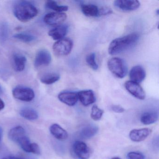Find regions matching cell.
<instances>
[{
	"mask_svg": "<svg viewBox=\"0 0 159 159\" xmlns=\"http://www.w3.org/2000/svg\"><path fill=\"white\" fill-rule=\"evenodd\" d=\"M139 39V35L132 33L121 38L113 40L108 48V53L111 55L120 53L136 44Z\"/></svg>",
	"mask_w": 159,
	"mask_h": 159,
	"instance_id": "1",
	"label": "cell"
},
{
	"mask_svg": "<svg viewBox=\"0 0 159 159\" xmlns=\"http://www.w3.org/2000/svg\"><path fill=\"white\" fill-rule=\"evenodd\" d=\"M13 12L16 18L22 22H28L37 16L39 13L37 8L27 1H20L16 3Z\"/></svg>",
	"mask_w": 159,
	"mask_h": 159,
	"instance_id": "2",
	"label": "cell"
},
{
	"mask_svg": "<svg viewBox=\"0 0 159 159\" xmlns=\"http://www.w3.org/2000/svg\"><path fill=\"white\" fill-rule=\"evenodd\" d=\"M108 67L117 78L123 79L127 75L128 68L125 61L119 57H112L108 61Z\"/></svg>",
	"mask_w": 159,
	"mask_h": 159,
	"instance_id": "3",
	"label": "cell"
},
{
	"mask_svg": "<svg viewBox=\"0 0 159 159\" xmlns=\"http://www.w3.org/2000/svg\"><path fill=\"white\" fill-rule=\"evenodd\" d=\"M73 47V42L69 39H63L55 43L53 46L54 53L57 56L69 54Z\"/></svg>",
	"mask_w": 159,
	"mask_h": 159,
	"instance_id": "4",
	"label": "cell"
},
{
	"mask_svg": "<svg viewBox=\"0 0 159 159\" xmlns=\"http://www.w3.org/2000/svg\"><path fill=\"white\" fill-rule=\"evenodd\" d=\"M72 149L74 157L78 159H88L91 156V149L83 141H75L73 143Z\"/></svg>",
	"mask_w": 159,
	"mask_h": 159,
	"instance_id": "5",
	"label": "cell"
},
{
	"mask_svg": "<svg viewBox=\"0 0 159 159\" xmlns=\"http://www.w3.org/2000/svg\"><path fill=\"white\" fill-rule=\"evenodd\" d=\"M14 97L18 100L25 102H30L35 98L34 91L29 87L18 86L12 91Z\"/></svg>",
	"mask_w": 159,
	"mask_h": 159,
	"instance_id": "6",
	"label": "cell"
},
{
	"mask_svg": "<svg viewBox=\"0 0 159 159\" xmlns=\"http://www.w3.org/2000/svg\"><path fill=\"white\" fill-rule=\"evenodd\" d=\"M67 15L64 12H52L47 14L43 18L45 24L51 26L60 25L66 21Z\"/></svg>",
	"mask_w": 159,
	"mask_h": 159,
	"instance_id": "7",
	"label": "cell"
},
{
	"mask_svg": "<svg viewBox=\"0 0 159 159\" xmlns=\"http://www.w3.org/2000/svg\"><path fill=\"white\" fill-rule=\"evenodd\" d=\"M125 87L133 96L140 100H143L146 97V94L143 88L139 84L132 81H128L125 84Z\"/></svg>",
	"mask_w": 159,
	"mask_h": 159,
	"instance_id": "8",
	"label": "cell"
},
{
	"mask_svg": "<svg viewBox=\"0 0 159 159\" xmlns=\"http://www.w3.org/2000/svg\"><path fill=\"white\" fill-rule=\"evenodd\" d=\"M52 61V56L49 51L45 49L39 50L37 52L34 60V66L36 68L45 66L50 65Z\"/></svg>",
	"mask_w": 159,
	"mask_h": 159,
	"instance_id": "9",
	"label": "cell"
},
{
	"mask_svg": "<svg viewBox=\"0 0 159 159\" xmlns=\"http://www.w3.org/2000/svg\"><path fill=\"white\" fill-rule=\"evenodd\" d=\"M114 6L119 10L125 11H135L140 6V2L136 0H117L114 2Z\"/></svg>",
	"mask_w": 159,
	"mask_h": 159,
	"instance_id": "10",
	"label": "cell"
},
{
	"mask_svg": "<svg viewBox=\"0 0 159 159\" xmlns=\"http://www.w3.org/2000/svg\"><path fill=\"white\" fill-rule=\"evenodd\" d=\"M151 132L152 130L148 128L134 129L129 133V138L134 142H140L146 139Z\"/></svg>",
	"mask_w": 159,
	"mask_h": 159,
	"instance_id": "11",
	"label": "cell"
},
{
	"mask_svg": "<svg viewBox=\"0 0 159 159\" xmlns=\"http://www.w3.org/2000/svg\"><path fill=\"white\" fill-rule=\"evenodd\" d=\"M78 99L85 107L89 106L94 103L96 101L94 93L92 90H83L77 93Z\"/></svg>",
	"mask_w": 159,
	"mask_h": 159,
	"instance_id": "12",
	"label": "cell"
},
{
	"mask_svg": "<svg viewBox=\"0 0 159 159\" xmlns=\"http://www.w3.org/2000/svg\"><path fill=\"white\" fill-rule=\"evenodd\" d=\"M26 137L25 130L21 126L12 128L8 134L9 139L18 144Z\"/></svg>",
	"mask_w": 159,
	"mask_h": 159,
	"instance_id": "13",
	"label": "cell"
},
{
	"mask_svg": "<svg viewBox=\"0 0 159 159\" xmlns=\"http://www.w3.org/2000/svg\"><path fill=\"white\" fill-rule=\"evenodd\" d=\"M146 73L143 67L136 66L133 67L130 70L129 77L132 81L139 84L144 80Z\"/></svg>",
	"mask_w": 159,
	"mask_h": 159,
	"instance_id": "14",
	"label": "cell"
},
{
	"mask_svg": "<svg viewBox=\"0 0 159 159\" xmlns=\"http://www.w3.org/2000/svg\"><path fill=\"white\" fill-rule=\"evenodd\" d=\"M58 98L62 103L69 106H73L78 102V97L77 93L71 92H64L60 93Z\"/></svg>",
	"mask_w": 159,
	"mask_h": 159,
	"instance_id": "15",
	"label": "cell"
},
{
	"mask_svg": "<svg viewBox=\"0 0 159 159\" xmlns=\"http://www.w3.org/2000/svg\"><path fill=\"white\" fill-rule=\"evenodd\" d=\"M68 31V26L66 25L57 26L50 30L48 35L55 40H59L63 39Z\"/></svg>",
	"mask_w": 159,
	"mask_h": 159,
	"instance_id": "16",
	"label": "cell"
},
{
	"mask_svg": "<svg viewBox=\"0 0 159 159\" xmlns=\"http://www.w3.org/2000/svg\"><path fill=\"white\" fill-rule=\"evenodd\" d=\"M50 131L55 138L59 140H66L68 137L67 131L57 124L52 125L50 126Z\"/></svg>",
	"mask_w": 159,
	"mask_h": 159,
	"instance_id": "17",
	"label": "cell"
},
{
	"mask_svg": "<svg viewBox=\"0 0 159 159\" xmlns=\"http://www.w3.org/2000/svg\"><path fill=\"white\" fill-rule=\"evenodd\" d=\"M27 59L21 54L15 53L13 56V63L15 70L17 72L23 71L25 67Z\"/></svg>",
	"mask_w": 159,
	"mask_h": 159,
	"instance_id": "18",
	"label": "cell"
},
{
	"mask_svg": "<svg viewBox=\"0 0 159 159\" xmlns=\"http://www.w3.org/2000/svg\"><path fill=\"white\" fill-rule=\"evenodd\" d=\"M98 131V127L96 125H87L81 130L80 136L83 139H89L95 135Z\"/></svg>",
	"mask_w": 159,
	"mask_h": 159,
	"instance_id": "19",
	"label": "cell"
},
{
	"mask_svg": "<svg viewBox=\"0 0 159 159\" xmlns=\"http://www.w3.org/2000/svg\"><path fill=\"white\" fill-rule=\"evenodd\" d=\"M158 113L156 111H147L141 115L140 120L142 123L148 125L156 122L158 120Z\"/></svg>",
	"mask_w": 159,
	"mask_h": 159,
	"instance_id": "20",
	"label": "cell"
},
{
	"mask_svg": "<svg viewBox=\"0 0 159 159\" xmlns=\"http://www.w3.org/2000/svg\"><path fill=\"white\" fill-rule=\"evenodd\" d=\"M81 10L85 16L95 17L98 15V8L93 4H84L82 5Z\"/></svg>",
	"mask_w": 159,
	"mask_h": 159,
	"instance_id": "21",
	"label": "cell"
},
{
	"mask_svg": "<svg viewBox=\"0 0 159 159\" xmlns=\"http://www.w3.org/2000/svg\"><path fill=\"white\" fill-rule=\"evenodd\" d=\"M20 114L22 117L29 120H34L39 118L37 111L31 108L23 109L20 111Z\"/></svg>",
	"mask_w": 159,
	"mask_h": 159,
	"instance_id": "22",
	"label": "cell"
},
{
	"mask_svg": "<svg viewBox=\"0 0 159 159\" xmlns=\"http://www.w3.org/2000/svg\"><path fill=\"white\" fill-rule=\"evenodd\" d=\"M60 77L56 73H48L43 75L40 78L41 82L46 84H51L59 80Z\"/></svg>",
	"mask_w": 159,
	"mask_h": 159,
	"instance_id": "23",
	"label": "cell"
},
{
	"mask_svg": "<svg viewBox=\"0 0 159 159\" xmlns=\"http://www.w3.org/2000/svg\"><path fill=\"white\" fill-rule=\"evenodd\" d=\"M46 6L48 9L55 11L56 12H63L68 10V7L64 5H59L53 1H48L46 2Z\"/></svg>",
	"mask_w": 159,
	"mask_h": 159,
	"instance_id": "24",
	"label": "cell"
},
{
	"mask_svg": "<svg viewBox=\"0 0 159 159\" xmlns=\"http://www.w3.org/2000/svg\"><path fill=\"white\" fill-rule=\"evenodd\" d=\"M14 38L24 43H30L36 39V37L29 33H20L15 34Z\"/></svg>",
	"mask_w": 159,
	"mask_h": 159,
	"instance_id": "25",
	"label": "cell"
},
{
	"mask_svg": "<svg viewBox=\"0 0 159 159\" xmlns=\"http://www.w3.org/2000/svg\"><path fill=\"white\" fill-rule=\"evenodd\" d=\"M104 111L98 107L97 106H93L91 113V117L95 121L99 120L103 116Z\"/></svg>",
	"mask_w": 159,
	"mask_h": 159,
	"instance_id": "26",
	"label": "cell"
},
{
	"mask_svg": "<svg viewBox=\"0 0 159 159\" xmlns=\"http://www.w3.org/2000/svg\"><path fill=\"white\" fill-rule=\"evenodd\" d=\"M96 56L94 53H92L88 55L86 57V61L88 65L93 70H97L98 65L97 64L95 60Z\"/></svg>",
	"mask_w": 159,
	"mask_h": 159,
	"instance_id": "27",
	"label": "cell"
},
{
	"mask_svg": "<svg viewBox=\"0 0 159 159\" xmlns=\"http://www.w3.org/2000/svg\"><path fill=\"white\" fill-rule=\"evenodd\" d=\"M128 159H145V156L140 152H131L127 154Z\"/></svg>",
	"mask_w": 159,
	"mask_h": 159,
	"instance_id": "28",
	"label": "cell"
},
{
	"mask_svg": "<svg viewBox=\"0 0 159 159\" xmlns=\"http://www.w3.org/2000/svg\"><path fill=\"white\" fill-rule=\"evenodd\" d=\"M113 11L111 8L107 7H102L98 8V16H103L111 14Z\"/></svg>",
	"mask_w": 159,
	"mask_h": 159,
	"instance_id": "29",
	"label": "cell"
},
{
	"mask_svg": "<svg viewBox=\"0 0 159 159\" xmlns=\"http://www.w3.org/2000/svg\"><path fill=\"white\" fill-rule=\"evenodd\" d=\"M8 28L5 25H3L0 27V37L2 39H5L7 38L8 35Z\"/></svg>",
	"mask_w": 159,
	"mask_h": 159,
	"instance_id": "30",
	"label": "cell"
},
{
	"mask_svg": "<svg viewBox=\"0 0 159 159\" xmlns=\"http://www.w3.org/2000/svg\"><path fill=\"white\" fill-rule=\"evenodd\" d=\"M30 152L37 155L40 154V149L38 144L36 143H31Z\"/></svg>",
	"mask_w": 159,
	"mask_h": 159,
	"instance_id": "31",
	"label": "cell"
},
{
	"mask_svg": "<svg viewBox=\"0 0 159 159\" xmlns=\"http://www.w3.org/2000/svg\"><path fill=\"white\" fill-rule=\"evenodd\" d=\"M111 110L117 113H123L125 111V109L120 105H113L111 107Z\"/></svg>",
	"mask_w": 159,
	"mask_h": 159,
	"instance_id": "32",
	"label": "cell"
},
{
	"mask_svg": "<svg viewBox=\"0 0 159 159\" xmlns=\"http://www.w3.org/2000/svg\"><path fill=\"white\" fill-rule=\"evenodd\" d=\"M5 107V104L2 99L0 98V111L3 109Z\"/></svg>",
	"mask_w": 159,
	"mask_h": 159,
	"instance_id": "33",
	"label": "cell"
},
{
	"mask_svg": "<svg viewBox=\"0 0 159 159\" xmlns=\"http://www.w3.org/2000/svg\"><path fill=\"white\" fill-rule=\"evenodd\" d=\"M2 136H3V130H2V128L0 126V142H1Z\"/></svg>",
	"mask_w": 159,
	"mask_h": 159,
	"instance_id": "34",
	"label": "cell"
},
{
	"mask_svg": "<svg viewBox=\"0 0 159 159\" xmlns=\"http://www.w3.org/2000/svg\"><path fill=\"white\" fill-rule=\"evenodd\" d=\"M9 159H24L22 158H18V157H15V156H10L8 158Z\"/></svg>",
	"mask_w": 159,
	"mask_h": 159,
	"instance_id": "35",
	"label": "cell"
},
{
	"mask_svg": "<svg viewBox=\"0 0 159 159\" xmlns=\"http://www.w3.org/2000/svg\"><path fill=\"white\" fill-rule=\"evenodd\" d=\"M111 159H120V158H119V157H113V158H112Z\"/></svg>",
	"mask_w": 159,
	"mask_h": 159,
	"instance_id": "36",
	"label": "cell"
},
{
	"mask_svg": "<svg viewBox=\"0 0 159 159\" xmlns=\"http://www.w3.org/2000/svg\"><path fill=\"white\" fill-rule=\"evenodd\" d=\"M8 159V158H3V159Z\"/></svg>",
	"mask_w": 159,
	"mask_h": 159,
	"instance_id": "37",
	"label": "cell"
},
{
	"mask_svg": "<svg viewBox=\"0 0 159 159\" xmlns=\"http://www.w3.org/2000/svg\"><path fill=\"white\" fill-rule=\"evenodd\" d=\"M1 91H2L1 89V88H0V93H1Z\"/></svg>",
	"mask_w": 159,
	"mask_h": 159,
	"instance_id": "38",
	"label": "cell"
}]
</instances>
